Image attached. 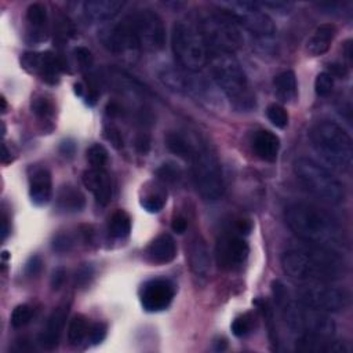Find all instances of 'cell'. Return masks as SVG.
Returning <instances> with one entry per match:
<instances>
[{
    "instance_id": "obj_10",
    "label": "cell",
    "mask_w": 353,
    "mask_h": 353,
    "mask_svg": "<svg viewBox=\"0 0 353 353\" xmlns=\"http://www.w3.org/2000/svg\"><path fill=\"white\" fill-rule=\"evenodd\" d=\"M296 301L319 312L338 313L349 306L350 294L328 283H310L296 290Z\"/></svg>"
},
{
    "instance_id": "obj_12",
    "label": "cell",
    "mask_w": 353,
    "mask_h": 353,
    "mask_svg": "<svg viewBox=\"0 0 353 353\" xmlns=\"http://www.w3.org/2000/svg\"><path fill=\"white\" fill-rule=\"evenodd\" d=\"M101 41L103 47L116 57H123L125 59L134 61L141 52L139 40L134 32L128 15L120 22L106 26L101 34Z\"/></svg>"
},
{
    "instance_id": "obj_58",
    "label": "cell",
    "mask_w": 353,
    "mask_h": 353,
    "mask_svg": "<svg viewBox=\"0 0 353 353\" xmlns=\"http://www.w3.org/2000/svg\"><path fill=\"white\" fill-rule=\"evenodd\" d=\"M226 346H228V342H226V339H225V338L218 339V341L215 342V350H218V352L225 350V349H226Z\"/></svg>"
},
{
    "instance_id": "obj_42",
    "label": "cell",
    "mask_w": 353,
    "mask_h": 353,
    "mask_svg": "<svg viewBox=\"0 0 353 353\" xmlns=\"http://www.w3.org/2000/svg\"><path fill=\"white\" fill-rule=\"evenodd\" d=\"M334 88V77L328 72H321L316 76L314 91L319 97H327Z\"/></svg>"
},
{
    "instance_id": "obj_19",
    "label": "cell",
    "mask_w": 353,
    "mask_h": 353,
    "mask_svg": "<svg viewBox=\"0 0 353 353\" xmlns=\"http://www.w3.org/2000/svg\"><path fill=\"white\" fill-rule=\"evenodd\" d=\"M84 186L94 194L99 205H106L112 199V179L105 168H90L83 172Z\"/></svg>"
},
{
    "instance_id": "obj_36",
    "label": "cell",
    "mask_w": 353,
    "mask_h": 353,
    "mask_svg": "<svg viewBox=\"0 0 353 353\" xmlns=\"http://www.w3.org/2000/svg\"><path fill=\"white\" fill-rule=\"evenodd\" d=\"M254 327H255V317L251 313H244L237 316L230 325L233 335L237 338L247 336L254 330Z\"/></svg>"
},
{
    "instance_id": "obj_55",
    "label": "cell",
    "mask_w": 353,
    "mask_h": 353,
    "mask_svg": "<svg viewBox=\"0 0 353 353\" xmlns=\"http://www.w3.org/2000/svg\"><path fill=\"white\" fill-rule=\"evenodd\" d=\"M343 50H345V58L347 59V63L350 65L352 63V41L350 40H347L343 44Z\"/></svg>"
},
{
    "instance_id": "obj_31",
    "label": "cell",
    "mask_w": 353,
    "mask_h": 353,
    "mask_svg": "<svg viewBox=\"0 0 353 353\" xmlns=\"http://www.w3.org/2000/svg\"><path fill=\"white\" fill-rule=\"evenodd\" d=\"M165 201H167V193L163 189V186L153 183V185H150V188L145 186L142 189V196L139 199V204L148 212H152V214L160 212L163 210Z\"/></svg>"
},
{
    "instance_id": "obj_21",
    "label": "cell",
    "mask_w": 353,
    "mask_h": 353,
    "mask_svg": "<svg viewBox=\"0 0 353 353\" xmlns=\"http://www.w3.org/2000/svg\"><path fill=\"white\" fill-rule=\"evenodd\" d=\"M69 314V303H62L58 307L52 310L50 314L46 328L40 335V343L44 349L52 350L58 346L61 334L63 331V327L66 324V319Z\"/></svg>"
},
{
    "instance_id": "obj_59",
    "label": "cell",
    "mask_w": 353,
    "mask_h": 353,
    "mask_svg": "<svg viewBox=\"0 0 353 353\" xmlns=\"http://www.w3.org/2000/svg\"><path fill=\"white\" fill-rule=\"evenodd\" d=\"M7 110V101L4 97H1V112L4 113Z\"/></svg>"
},
{
    "instance_id": "obj_13",
    "label": "cell",
    "mask_w": 353,
    "mask_h": 353,
    "mask_svg": "<svg viewBox=\"0 0 353 353\" xmlns=\"http://www.w3.org/2000/svg\"><path fill=\"white\" fill-rule=\"evenodd\" d=\"M141 48L160 51L165 44V28L157 12L149 8L134 11L128 15Z\"/></svg>"
},
{
    "instance_id": "obj_52",
    "label": "cell",
    "mask_w": 353,
    "mask_h": 353,
    "mask_svg": "<svg viewBox=\"0 0 353 353\" xmlns=\"http://www.w3.org/2000/svg\"><path fill=\"white\" fill-rule=\"evenodd\" d=\"M171 228H172V230L175 232V233H183V232H186V229H188V221H186V218L185 216H182V215H178V216H175L174 219H172V222H171Z\"/></svg>"
},
{
    "instance_id": "obj_49",
    "label": "cell",
    "mask_w": 353,
    "mask_h": 353,
    "mask_svg": "<svg viewBox=\"0 0 353 353\" xmlns=\"http://www.w3.org/2000/svg\"><path fill=\"white\" fill-rule=\"evenodd\" d=\"M66 270L63 268H57L52 274H51V288L54 291H58L63 287L65 281H66Z\"/></svg>"
},
{
    "instance_id": "obj_22",
    "label": "cell",
    "mask_w": 353,
    "mask_h": 353,
    "mask_svg": "<svg viewBox=\"0 0 353 353\" xmlns=\"http://www.w3.org/2000/svg\"><path fill=\"white\" fill-rule=\"evenodd\" d=\"M25 21L28 43L39 44L47 39V10L41 3H33L28 7Z\"/></svg>"
},
{
    "instance_id": "obj_8",
    "label": "cell",
    "mask_w": 353,
    "mask_h": 353,
    "mask_svg": "<svg viewBox=\"0 0 353 353\" xmlns=\"http://www.w3.org/2000/svg\"><path fill=\"white\" fill-rule=\"evenodd\" d=\"M197 29L210 52L221 51L233 54L243 44V36L239 25L223 10L203 14Z\"/></svg>"
},
{
    "instance_id": "obj_56",
    "label": "cell",
    "mask_w": 353,
    "mask_h": 353,
    "mask_svg": "<svg viewBox=\"0 0 353 353\" xmlns=\"http://www.w3.org/2000/svg\"><path fill=\"white\" fill-rule=\"evenodd\" d=\"M12 157H11V152H8V148L6 143H3V154H1V161L4 164H7L8 161H11Z\"/></svg>"
},
{
    "instance_id": "obj_30",
    "label": "cell",
    "mask_w": 353,
    "mask_h": 353,
    "mask_svg": "<svg viewBox=\"0 0 353 353\" xmlns=\"http://www.w3.org/2000/svg\"><path fill=\"white\" fill-rule=\"evenodd\" d=\"M32 113L36 116V119L44 125V130L48 124L52 125L54 117H55V103L51 97L46 94H37L32 98L30 102Z\"/></svg>"
},
{
    "instance_id": "obj_38",
    "label": "cell",
    "mask_w": 353,
    "mask_h": 353,
    "mask_svg": "<svg viewBox=\"0 0 353 353\" xmlns=\"http://www.w3.org/2000/svg\"><path fill=\"white\" fill-rule=\"evenodd\" d=\"M87 160L92 168H103L109 160L108 150L101 143H94L87 149Z\"/></svg>"
},
{
    "instance_id": "obj_27",
    "label": "cell",
    "mask_w": 353,
    "mask_h": 353,
    "mask_svg": "<svg viewBox=\"0 0 353 353\" xmlns=\"http://www.w3.org/2000/svg\"><path fill=\"white\" fill-rule=\"evenodd\" d=\"M335 33L336 28L332 23H323L317 26L306 41V52L310 57H319L325 54L335 37Z\"/></svg>"
},
{
    "instance_id": "obj_20",
    "label": "cell",
    "mask_w": 353,
    "mask_h": 353,
    "mask_svg": "<svg viewBox=\"0 0 353 353\" xmlns=\"http://www.w3.org/2000/svg\"><path fill=\"white\" fill-rule=\"evenodd\" d=\"M296 350L305 353H347L349 349L343 342L335 341L327 335L301 334L296 339Z\"/></svg>"
},
{
    "instance_id": "obj_34",
    "label": "cell",
    "mask_w": 353,
    "mask_h": 353,
    "mask_svg": "<svg viewBox=\"0 0 353 353\" xmlns=\"http://www.w3.org/2000/svg\"><path fill=\"white\" fill-rule=\"evenodd\" d=\"M91 323L88 319L83 314H76L68 327V341L70 345L77 346L81 342H84L88 338V331H90Z\"/></svg>"
},
{
    "instance_id": "obj_5",
    "label": "cell",
    "mask_w": 353,
    "mask_h": 353,
    "mask_svg": "<svg viewBox=\"0 0 353 353\" xmlns=\"http://www.w3.org/2000/svg\"><path fill=\"white\" fill-rule=\"evenodd\" d=\"M314 152L332 168L347 172L353 163V143L350 135L335 121L323 120L309 131Z\"/></svg>"
},
{
    "instance_id": "obj_29",
    "label": "cell",
    "mask_w": 353,
    "mask_h": 353,
    "mask_svg": "<svg viewBox=\"0 0 353 353\" xmlns=\"http://www.w3.org/2000/svg\"><path fill=\"white\" fill-rule=\"evenodd\" d=\"M274 92L283 102H292L298 97V83L292 70H284L279 73L274 80Z\"/></svg>"
},
{
    "instance_id": "obj_16",
    "label": "cell",
    "mask_w": 353,
    "mask_h": 353,
    "mask_svg": "<svg viewBox=\"0 0 353 353\" xmlns=\"http://www.w3.org/2000/svg\"><path fill=\"white\" fill-rule=\"evenodd\" d=\"M175 295V285L168 279H150L139 290V301L146 312H161L167 309Z\"/></svg>"
},
{
    "instance_id": "obj_45",
    "label": "cell",
    "mask_w": 353,
    "mask_h": 353,
    "mask_svg": "<svg viewBox=\"0 0 353 353\" xmlns=\"http://www.w3.org/2000/svg\"><path fill=\"white\" fill-rule=\"evenodd\" d=\"M103 135L105 138L112 143L113 148L116 149H121L124 146V141H123V135L120 132V130L113 125V124H106L103 128Z\"/></svg>"
},
{
    "instance_id": "obj_6",
    "label": "cell",
    "mask_w": 353,
    "mask_h": 353,
    "mask_svg": "<svg viewBox=\"0 0 353 353\" xmlns=\"http://www.w3.org/2000/svg\"><path fill=\"white\" fill-rule=\"evenodd\" d=\"M294 174L313 196L328 204H341L345 189L341 181L312 159L299 157L294 161Z\"/></svg>"
},
{
    "instance_id": "obj_48",
    "label": "cell",
    "mask_w": 353,
    "mask_h": 353,
    "mask_svg": "<svg viewBox=\"0 0 353 353\" xmlns=\"http://www.w3.org/2000/svg\"><path fill=\"white\" fill-rule=\"evenodd\" d=\"M134 148L139 154H148L150 150V137L146 132H139L134 139Z\"/></svg>"
},
{
    "instance_id": "obj_3",
    "label": "cell",
    "mask_w": 353,
    "mask_h": 353,
    "mask_svg": "<svg viewBox=\"0 0 353 353\" xmlns=\"http://www.w3.org/2000/svg\"><path fill=\"white\" fill-rule=\"evenodd\" d=\"M208 61L215 83L228 97L233 108L240 112L254 109L255 95L237 58L230 52L212 51L210 52Z\"/></svg>"
},
{
    "instance_id": "obj_1",
    "label": "cell",
    "mask_w": 353,
    "mask_h": 353,
    "mask_svg": "<svg viewBox=\"0 0 353 353\" xmlns=\"http://www.w3.org/2000/svg\"><path fill=\"white\" fill-rule=\"evenodd\" d=\"M284 273L299 283H331L346 273L345 259L336 250L307 244L281 255Z\"/></svg>"
},
{
    "instance_id": "obj_18",
    "label": "cell",
    "mask_w": 353,
    "mask_h": 353,
    "mask_svg": "<svg viewBox=\"0 0 353 353\" xmlns=\"http://www.w3.org/2000/svg\"><path fill=\"white\" fill-rule=\"evenodd\" d=\"M52 196V178L47 167L32 165L29 170V197L33 204L44 205Z\"/></svg>"
},
{
    "instance_id": "obj_32",
    "label": "cell",
    "mask_w": 353,
    "mask_h": 353,
    "mask_svg": "<svg viewBox=\"0 0 353 353\" xmlns=\"http://www.w3.org/2000/svg\"><path fill=\"white\" fill-rule=\"evenodd\" d=\"M165 146L167 149L176 154L181 159H186V160H192V157L196 153V148L192 145V142L181 132L178 131H170L165 135Z\"/></svg>"
},
{
    "instance_id": "obj_7",
    "label": "cell",
    "mask_w": 353,
    "mask_h": 353,
    "mask_svg": "<svg viewBox=\"0 0 353 353\" xmlns=\"http://www.w3.org/2000/svg\"><path fill=\"white\" fill-rule=\"evenodd\" d=\"M171 48L178 65L192 73L200 72L210 58V50L199 29L182 21L172 26Z\"/></svg>"
},
{
    "instance_id": "obj_14",
    "label": "cell",
    "mask_w": 353,
    "mask_h": 353,
    "mask_svg": "<svg viewBox=\"0 0 353 353\" xmlns=\"http://www.w3.org/2000/svg\"><path fill=\"white\" fill-rule=\"evenodd\" d=\"M250 254L248 243L237 233H225L216 240L215 259L218 266L226 272L240 270Z\"/></svg>"
},
{
    "instance_id": "obj_28",
    "label": "cell",
    "mask_w": 353,
    "mask_h": 353,
    "mask_svg": "<svg viewBox=\"0 0 353 353\" xmlns=\"http://www.w3.org/2000/svg\"><path fill=\"white\" fill-rule=\"evenodd\" d=\"M57 207L62 212H80L85 207L84 194L73 185H63L57 193Z\"/></svg>"
},
{
    "instance_id": "obj_37",
    "label": "cell",
    "mask_w": 353,
    "mask_h": 353,
    "mask_svg": "<svg viewBox=\"0 0 353 353\" xmlns=\"http://www.w3.org/2000/svg\"><path fill=\"white\" fill-rule=\"evenodd\" d=\"M32 319H33V307L28 303H22L14 307L10 323L14 328H22L26 324H29Z\"/></svg>"
},
{
    "instance_id": "obj_40",
    "label": "cell",
    "mask_w": 353,
    "mask_h": 353,
    "mask_svg": "<svg viewBox=\"0 0 353 353\" xmlns=\"http://www.w3.org/2000/svg\"><path fill=\"white\" fill-rule=\"evenodd\" d=\"M156 176L164 183H176L179 182L182 172L174 163H164L156 170Z\"/></svg>"
},
{
    "instance_id": "obj_41",
    "label": "cell",
    "mask_w": 353,
    "mask_h": 353,
    "mask_svg": "<svg viewBox=\"0 0 353 353\" xmlns=\"http://www.w3.org/2000/svg\"><path fill=\"white\" fill-rule=\"evenodd\" d=\"M94 279V268L90 263H83L74 272L73 283L76 288H85Z\"/></svg>"
},
{
    "instance_id": "obj_4",
    "label": "cell",
    "mask_w": 353,
    "mask_h": 353,
    "mask_svg": "<svg viewBox=\"0 0 353 353\" xmlns=\"http://www.w3.org/2000/svg\"><path fill=\"white\" fill-rule=\"evenodd\" d=\"M272 292L285 325L292 332L327 336L334 335L335 323L324 312L310 309L301 302L294 301L280 280L272 283Z\"/></svg>"
},
{
    "instance_id": "obj_46",
    "label": "cell",
    "mask_w": 353,
    "mask_h": 353,
    "mask_svg": "<svg viewBox=\"0 0 353 353\" xmlns=\"http://www.w3.org/2000/svg\"><path fill=\"white\" fill-rule=\"evenodd\" d=\"M106 331H108V327L105 323L102 321H98V323H91V327H90V331H88V341L92 343V345H97V343H101L105 336H106Z\"/></svg>"
},
{
    "instance_id": "obj_47",
    "label": "cell",
    "mask_w": 353,
    "mask_h": 353,
    "mask_svg": "<svg viewBox=\"0 0 353 353\" xmlns=\"http://www.w3.org/2000/svg\"><path fill=\"white\" fill-rule=\"evenodd\" d=\"M43 266H44V262H43L41 256L40 255H32V256H29V259L25 263V274L30 279L37 277L41 273Z\"/></svg>"
},
{
    "instance_id": "obj_33",
    "label": "cell",
    "mask_w": 353,
    "mask_h": 353,
    "mask_svg": "<svg viewBox=\"0 0 353 353\" xmlns=\"http://www.w3.org/2000/svg\"><path fill=\"white\" fill-rule=\"evenodd\" d=\"M131 232V216L124 210H116L108 221V233L112 239H125Z\"/></svg>"
},
{
    "instance_id": "obj_50",
    "label": "cell",
    "mask_w": 353,
    "mask_h": 353,
    "mask_svg": "<svg viewBox=\"0 0 353 353\" xmlns=\"http://www.w3.org/2000/svg\"><path fill=\"white\" fill-rule=\"evenodd\" d=\"M259 7H265V8H270L273 11L277 12H288L290 8L292 7L291 3H285V1H262L258 3Z\"/></svg>"
},
{
    "instance_id": "obj_53",
    "label": "cell",
    "mask_w": 353,
    "mask_h": 353,
    "mask_svg": "<svg viewBox=\"0 0 353 353\" xmlns=\"http://www.w3.org/2000/svg\"><path fill=\"white\" fill-rule=\"evenodd\" d=\"M105 113H106V116H108V117L114 119V117H119V116L123 113V108L120 106V103H119V102L112 101V102H109V103L106 105V108H105Z\"/></svg>"
},
{
    "instance_id": "obj_39",
    "label": "cell",
    "mask_w": 353,
    "mask_h": 353,
    "mask_svg": "<svg viewBox=\"0 0 353 353\" xmlns=\"http://www.w3.org/2000/svg\"><path fill=\"white\" fill-rule=\"evenodd\" d=\"M266 116H268L269 121L277 128H285L288 124V119H290L287 110L279 103L269 105L266 109Z\"/></svg>"
},
{
    "instance_id": "obj_23",
    "label": "cell",
    "mask_w": 353,
    "mask_h": 353,
    "mask_svg": "<svg viewBox=\"0 0 353 353\" xmlns=\"http://www.w3.org/2000/svg\"><path fill=\"white\" fill-rule=\"evenodd\" d=\"M188 256L192 273L199 279H207L211 273V256L205 241L200 236L192 239Z\"/></svg>"
},
{
    "instance_id": "obj_15",
    "label": "cell",
    "mask_w": 353,
    "mask_h": 353,
    "mask_svg": "<svg viewBox=\"0 0 353 353\" xmlns=\"http://www.w3.org/2000/svg\"><path fill=\"white\" fill-rule=\"evenodd\" d=\"M21 66L32 73L41 77L48 84H57L59 81L61 73L65 70V62L61 57L52 54L51 51L34 52L26 51L19 58Z\"/></svg>"
},
{
    "instance_id": "obj_26",
    "label": "cell",
    "mask_w": 353,
    "mask_h": 353,
    "mask_svg": "<svg viewBox=\"0 0 353 353\" xmlns=\"http://www.w3.org/2000/svg\"><path fill=\"white\" fill-rule=\"evenodd\" d=\"M251 145L259 159L274 161L280 150V138L269 130H259L254 134Z\"/></svg>"
},
{
    "instance_id": "obj_35",
    "label": "cell",
    "mask_w": 353,
    "mask_h": 353,
    "mask_svg": "<svg viewBox=\"0 0 353 353\" xmlns=\"http://www.w3.org/2000/svg\"><path fill=\"white\" fill-rule=\"evenodd\" d=\"M255 305L258 306V309L261 310L266 328H268V335H269V341L272 343V349L277 350L279 347V336H277V330H276V320H274V313L272 306L269 305V302L263 298H258L255 301Z\"/></svg>"
},
{
    "instance_id": "obj_11",
    "label": "cell",
    "mask_w": 353,
    "mask_h": 353,
    "mask_svg": "<svg viewBox=\"0 0 353 353\" xmlns=\"http://www.w3.org/2000/svg\"><path fill=\"white\" fill-rule=\"evenodd\" d=\"M221 10L256 37L266 39L276 33L272 18L255 1H225L221 3Z\"/></svg>"
},
{
    "instance_id": "obj_25",
    "label": "cell",
    "mask_w": 353,
    "mask_h": 353,
    "mask_svg": "<svg viewBox=\"0 0 353 353\" xmlns=\"http://www.w3.org/2000/svg\"><path fill=\"white\" fill-rule=\"evenodd\" d=\"M124 6L120 0H88L83 4V12L91 22H103L116 17Z\"/></svg>"
},
{
    "instance_id": "obj_44",
    "label": "cell",
    "mask_w": 353,
    "mask_h": 353,
    "mask_svg": "<svg viewBox=\"0 0 353 353\" xmlns=\"http://www.w3.org/2000/svg\"><path fill=\"white\" fill-rule=\"evenodd\" d=\"M74 244L73 237L69 233H58L51 243V247L55 252L58 254H63V252H69L72 250Z\"/></svg>"
},
{
    "instance_id": "obj_57",
    "label": "cell",
    "mask_w": 353,
    "mask_h": 353,
    "mask_svg": "<svg viewBox=\"0 0 353 353\" xmlns=\"http://www.w3.org/2000/svg\"><path fill=\"white\" fill-rule=\"evenodd\" d=\"M8 232H10V228H8V219H7V216H6V215H3V229H1V239H3V240H6V237H7Z\"/></svg>"
},
{
    "instance_id": "obj_2",
    "label": "cell",
    "mask_w": 353,
    "mask_h": 353,
    "mask_svg": "<svg viewBox=\"0 0 353 353\" xmlns=\"http://www.w3.org/2000/svg\"><path fill=\"white\" fill-rule=\"evenodd\" d=\"M285 222L291 232L306 244L336 250L345 244L339 223L314 204L298 201L285 208Z\"/></svg>"
},
{
    "instance_id": "obj_54",
    "label": "cell",
    "mask_w": 353,
    "mask_h": 353,
    "mask_svg": "<svg viewBox=\"0 0 353 353\" xmlns=\"http://www.w3.org/2000/svg\"><path fill=\"white\" fill-rule=\"evenodd\" d=\"M332 77H339L343 79L347 74V69L345 65L341 63H330V72H328Z\"/></svg>"
},
{
    "instance_id": "obj_24",
    "label": "cell",
    "mask_w": 353,
    "mask_h": 353,
    "mask_svg": "<svg viewBox=\"0 0 353 353\" xmlns=\"http://www.w3.org/2000/svg\"><path fill=\"white\" fill-rule=\"evenodd\" d=\"M145 255L146 259L154 265H165L176 256L175 240L167 233L159 234L154 240L150 241Z\"/></svg>"
},
{
    "instance_id": "obj_51",
    "label": "cell",
    "mask_w": 353,
    "mask_h": 353,
    "mask_svg": "<svg viewBox=\"0 0 353 353\" xmlns=\"http://www.w3.org/2000/svg\"><path fill=\"white\" fill-rule=\"evenodd\" d=\"M59 153L63 157H68V159L73 157L74 153H76V142L73 139H70V138L63 139L61 142V145H59Z\"/></svg>"
},
{
    "instance_id": "obj_43",
    "label": "cell",
    "mask_w": 353,
    "mask_h": 353,
    "mask_svg": "<svg viewBox=\"0 0 353 353\" xmlns=\"http://www.w3.org/2000/svg\"><path fill=\"white\" fill-rule=\"evenodd\" d=\"M73 54H74V59H76V62H77V65H79V68L81 69V70H90L91 68H92V65H94V55H92V52L87 48V47H76L74 50H73Z\"/></svg>"
},
{
    "instance_id": "obj_17",
    "label": "cell",
    "mask_w": 353,
    "mask_h": 353,
    "mask_svg": "<svg viewBox=\"0 0 353 353\" xmlns=\"http://www.w3.org/2000/svg\"><path fill=\"white\" fill-rule=\"evenodd\" d=\"M193 74L194 73L183 69L164 68L159 72V79L171 91H175L178 94H185V95H197L205 87L201 85L200 81L194 79Z\"/></svg>"
},
{
    "instance_id": "obj_9",
    "label": "cell",
    "mask_w": 353,
    "mask_h": 353,
    "mask_svg": "<svg viewBox=\"0 0 353 353\" xmlns=\"http://www.w3.org/2000/svg\"><path fill=\"white\" fill-rule=\"evenodd\" d=\"M193 182L197 193L207 201H216L225 192L223 174L216 156L207 148L197 149L192 157Z\"/></svg>"
}]
</instances>
